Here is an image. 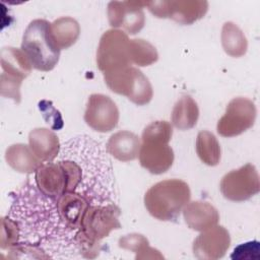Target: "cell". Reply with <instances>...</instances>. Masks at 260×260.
I'll use <instances>...</instances> for the list:
<instances>
[{"mask_svg":"<svg viewBox=\"0 0 260 260\" xmlns=\"http://www.w3.org/2000/svg\"><path fill=\"white\" fill-rule=\"evenodd\" d=\"M182 211L187 225L197 232L208 230L217 224L219 220L217 209L206 201L188 202Z\"/></svg>","mask_w":260,"mask_h":260,"instance_id":"obj_14","label":"cell"},{"mask_svg":"<svg viewBox=\"0 0 260 260\" xmlns=\"http://www.w3.org/2000/svg\"><path fill=\"white\" fill-rule=\"evenodd\" d=\"M221 45L224 52L231 57H242L248 49L247 39L242 29L234 22L226 21L221 29Z\"/></svg>","mask_w":260,"mask_h":260,"instance_id":"obj_21","label":"cell"},{"mask_svg":"<svg viewBox=\"0 0 260 260\" xmlns=\"http://www.w3.org/2000/svg\"><path fill=\"white\" fill-rule=\"evenodd\" d=\"M188 184L180 179H168L151 186L144 195V205L151 216L158 220H176L190 201Z\"/></svg>","mask_w":260,"mask_h":260,"instance_id":"obj_3","label":"cell"},{"mask_svg":"<svg viewBox=\"0 0 260 260\" xmlns=\"http://www.w3.org/2000/svg\"><path fill=\"white\" fill-rule=\"evenodd\" d=\"M129 58L131 64L149 66L158 59V53L154 46L142 39H133L129 42Z\"/></svg>","mask_w":260,"mask_h":260,"instance_id":"obj_24","label":"cell"},{"mask_svg":"<svg viewBox=\"0 0 260 260\" xmlns=\"http://www.w3.org/2000/svg\"><path fill=\"white\" fill-rule=\"evenodd\" d=\"M121 210L115 202L98 203L88 207L84 213L80 229L75 236L79 256L93 259L101 251V241L114 230L121 228Z\"/></svg>","mask_w":260,"mask_h":260,"instance_id":"obj_2","label":"cell"},{"mask_svg":"<svg viewBox=\"0 0 260 260\" xmlns=\"http://www.w3.org/2000/svg\"><path fill=\"white\" fill-rule=\"evenodd\" d=\"M148 10L158 18H171L181 24H192L202 18L208 10L204 0L145 1Z\"/></svg>","mask_w":260,"mask_h":260,"instance_id":"obj_9","label":"cell"},{"mask_svg":"<svg viewBox=\"0 0 260 260\" xmlns=\"http://www.w3.org/2000/svg\"><path fill=\"white\" fill-rule=\"evenodd\" d=\"M129 38L126 32L112 28L103 34L96 50V65L102 72L131 66Z\"/></svg>","mask_w":260,"mask_h":260,"instance_id":"obj_6","label":"cell"},{"mask_svg":"<svg viewBox=\"0 0 260 260\" xmlns=\"http://www.w3.org/2000/svg\"><path fill=\"white\" fill-rule=\"evenodd\" d=\"M118 246L125 250L134 252L136 260L142 259H164L158 250L149 246L148 240L141 234H129L123 236L118 241Z\"/></svg>","mask_w":260,"mask_h":260,"instance_id":"obj_23","label":"cell"},{"mask_svg":"<svg viewBox=\"0 0 260 260\" xmlns=\"http://www.w3.org/2000/svg\"><path fill=\"white\" fill-rule=\"evenodd\" d=\"M199 109L197 103L190 95H183L175 104L171 121L174 127L185 131L192 129L198 121Z\"/></svg>","mask_w":260,"mask_h":260,"instance_id":"obj_19","label":"cell"},{"mask_svg":"<svg viewBox=\"0 0 260 260\" xmlns=\"http://www.w3.org/2000/svg\"><path fill=\"white\" fill-rule=\"evenodd\" d=\"M138 157L142 168L151 174L160 175L172 167L175 155L169 143L142 141Z\"/></svg>","mask_w":260,"mask_h":260,"instance_id":"obj_13","label":"cell"},{"mask_svg":"<svg viewBox=\"0 0 260 260\" xmlns=\"http://www.w3.org/2000/svg\"><path fill=\"white\" fill-rule=\"evenodd\" d=\"M141 142L139 137L127 130L114 133L106 144L109 154L120 161H130L138 157Z\"/></svg>","mask_w":260,"mask_h":260,"instance_id":"obj_16","label":"cell"},{"mask_svg":"<svg viewBox=\"0 0 260 260\" xmlns=\"http://www.w3.org/2000/svg\"><path fill=\"white\" fill-rule=\"evenodd\" d=\"M10 195L12 202L7 215L19 226L18 243L38 247L49 258V252L78 254L75 233L64 225L57 213L54 200L44 195L36 184L27 182Z\"/></svg>","mask_w":260,"mask_h":260,"instance_id":"obj_1","label":"cell"},{"mask_svg":"<svg viewBox=\"0 0 260 260\" xmlns=\"http://www.w3.org/2000/svg\"><path fill=\"white\" fill-rule=\"evenodd\" d=\"M145 1H111L108 4V18L112 27H122L130 35L139 32L145 23L143 12Z\"/></svg>","mask_w":260,"mask_h":260,"instance_id":"obj_11","label":"cell"},{"mask_svg":"<svg viewBox=\"0 0 260 260\" xmlns=\"http://www.w3.org/2000/svg\"><path fill=\"white\" fill-rule=\"evenodd\" d=\"M107 86L115 93L126 96L137 106L148 104L153 96V89L148 78L132 66L104 73Z\"/></svg>","mask_w":260,"mask_h":260,"instance_id":"obj_5","label":"cell"},{"mask_svg":"<svg viewBox=\"0 0 260 260\" xmlns=\"http://www.w3.org/2000/svg\"><path fill=\"white\" fill-rule=\"evenodd\" d=\"M51 32L56 46L60 50L73 46L79 38V23L70 16H63L51 23Z\"/></svg>","mask_w":260,"mask_h":260,"instance_id":"obj_20","label":"cell"},{"mask_svg":"<svg viewBox=\"0 0 260 260\" xmlns=\"http://www.w3.org/2000/svg\"><path fill=\"white\" fill-rule=\"evenodd\" d=\"M0 57L3 72L10 76L23 80L31 72L32 65L25 53L20 49L4 47L1 50Z\"/></svg>","mask_w":260,"mask_h":260,"instance_id":"obj_18","label":"cell"},{"mask_svg":"<svg viewBox=\"0 0 260 260\" xmlns=\"http://www.w3.org/2000/svg\"><path fill=\"white\" fill-rule=\"evenodd\" d=\"M222 196L231 201L242 202L260 191L258 172L252 164H246L238 170L225 174L219 184Z\"/></svg>","mask_w":260,"mask_h":260,"instance_id":"obj_7","label":"cell"},{"mask_svg":"<svg viewBox=\"0 0 260 260\" xmlns=\"http://www.w3.org/2000/svg\"><path fill=\"white\" fill-rule=\"evenodd\" d=\"M231 245V237L226 229L214 225L201 234L194 240L192 250L198 259L216 260L222 258Z\"/></svg>","mask_w":260,"mask_h":260,"instance_id":"obj_12","label":"cell"},{"mask_svg":"<svg viewBox=\"0 0 260 260\" xmlns=\"http://www.w3.org/2000/svg\"><path fill=\"white\" fill-rule=\"evenodd\" d=\"M39 109L42 112V115L46 122L50 124V126L54 130H59L63 127V120L61 114L58 110H56L51 102L41 101L39 103Z\"/></svg>","mask_w":260,"mask_h":260,"instance_id":"obj_28","label":"cell"},{"mask_svg":"<svg viewBox=\"0 0 260 260\" xmlns=\"http://www.w3.org/2000/svg\"><path fill=\"white\" fill-rule=\"evenodd\" d=\"M256 114V107L251 100L235 98L228 104L224 115L217 122V133L222 137L238 136L254 125Z\"/></svg>","mask_w":260,"mask_h":260,"instance_id":"obj_8","label":"cell"},{"mask_svg":"<svg viewBox=\"0 0 260 260\" xmlns=\"http://www.w3.org/2000/svg\"><path fill=\"white\" fill-rule=\"evenodd\" d=\"M260 252V244L258 241L243 243L234 249L231 258L234 260L258 259Z\"/></svg>","mask_w":260,"mask_h":260,"instance_id":"obj_29","label":"cell"},{"mask_svg":"<svg viewBox=\"0 0 260 260\" xmlns=\"http://www.w3.org/2000/svg\"><path fill=\"white\" fill-rule=\"evenodd\" d=\"M22 79L2 73L0 76V92L2 96L12 99L16 104L20 103V85Z\"/></svg>","mask_w":260,"mask_h":260,"instance_id":"obj_27","label":"cell"},{"mask_svg":"<svg viewBox=\"0 0 260 260\" xmlns=\"http://www.w3.org/2000/svg\"><path fill=\"white\" fill-rule=\"evenodd\" d=\"M83 119L92 130L101 133L110 132L118 125L119 110L110 96L92 93L87 100Z\"/></svg>","mask_w":260,"mask_h":260,"instance_id":"obj_10","label":"cell"},{"mask_svg":"<svg viewBox=\"0 0 260 260\" xmlns=\"http://www.w3.org/2000/svg\"><path fill=\"white\" fill-rule=\"evenodd\" d=\"M196 153L200 160L210 167L216 166L220 161V145L213 133L203 130L200 131L196 138Z\"/></svg>","mask_w":260,"mask_h":260,"instance_id":"obj_22","label":"cell"},{"mask_svg":"<svg viewBox=\"0 0 260 260\" xmlns=\"http://www.w3.org/2000/svg\"><path fill=\"white\" fill-rule=\"evenodd\" d=\"M173 135V127L167 121H155L147 125L141 136L142 141H161L169 143Z\"/></svg>","mask_w":260,"mask_h":260,"instance_id":"obj_25","label":"cell"},{"mask_svg":"<svg viewBox=\"0 0 260 260\" xmlns=\"http://www.w3.org/2000/svg\"><path fill=\"white\" fill-rule=\"evenodd\" d=\"M5 159L14 171L22 174L35 173L44 164L35 155L29 145L23 143L10 145L5 151Z\"/></svg>","mask_w":260,"mask_h":260,"instance_id":"obj_17","label":"cell"},{"mask_svg":"<svg viewBox=\"0 0 260 260\" xmlns=\"http://www.w3.org/2000/svg\"><path fill=\"white\" fill-rule=\"evenodd\" d=\"M21 50L29 59L32 68L48 72L54 69L60 58L51 32V23L46 19H34L25 28Z\"/></svg>","mask_w":260,"mask_h":260,"instance_id":"obj_4","label":"cell"},{"mask_svg":"<svg viewBox=\"0 0 260 260\" xmlns=\"http://www.w3.org/2000/svg\"><path fill=\"white\" fill-rule=\"evenodd\" d=\"M28 143L42 162H52L59 154L60 142L55 132L48 128H35L28 134Z\"/></svg>","mask_w":260,"mask_h":260,"instance_id":"obj_15","label":"cell"},{"mask_svg":"<svg viewBox=\"0 0 260 260\" xmlns=\"http://www.w3.org/2000/svg\"><path fill=\"white\" fill-rule=\"evenodd\" d=\"M20 238L19 226L17 222L8 215L1 217V249H9L16 245Z\"/></svg>","mask_w":260,"mask_h":260,"instance_id":"obj_26","label":"cell"}]
</instances>
